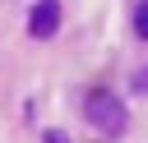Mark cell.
<instances>
[{"mask_svg": "<svg viewBox=\"0 0 148 143\" xmlns=\"http://www.w3.org/2000/svg\"><path fill=\"white\" fill-rule=\"evenodd\" d=\"M134 92H148V69H143V74L134 78Z\"/></svg>", "mask_w": 148, "mask_h": 143, "instance_id": "cell-4", "label": "cell"}, {"mask_svg": "<svg viewBox=\"0 0 148 143\" xmlns=\"http://www.w3.org/2000/svg\"><path fill=\"white\" fill-rule=\"evenodd\" d=\"M88 120H92V129H102V134H120L125 129V101L116 97V92H106V88H97V92H88Z\"/></svg>", "mask_w": 148, "mask_h": 143, "instance_id": "cell-1", "label": "cell"}, {"mask_svg": "<svg viewBox=\"0 0 148 143\" xmlns=\"http://www.w3.org/2000/svg\"><path fill=\"white\" fill-rule=\"evenodd\" d=\"M32 37H51L56 28H60V0H42L37 9H32Z\"/></svg>", "mask_w": 148, "mask_h": 143, "instance_id": "cell-2", "label": "cell"}, {"mask_svg": "<svg viewBox=\"0 0 148 143\" xmlns=\"http://www.w3.org/2000/svg\"><path fill=\"white\" fill-rule=\"evenodd\" d=\"M134 32H139V37H148V0L134 9Z\"/></svg>", "mask_w": 148, "mask_h": 143, "instance_id": "cell-3", "label": "cell"}]
</instances>
